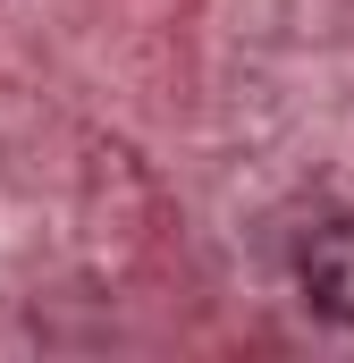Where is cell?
<instances>
[{
  "label": "cell",
  "mask_w": 354,
  "mask_h": 363,
  "mask_svg": "<svg viewBox=\"0 0 354 363\" xmlns=\"http://www.w3.org/2000/svg\"><path fill=\"white\" fill-rule=\"evenodd\" d=\"M295 287L321 321L354 330V220H321L304 245H295Z\"/></svg>",
  "instance_id": "obj_1"
}]
</instances>
